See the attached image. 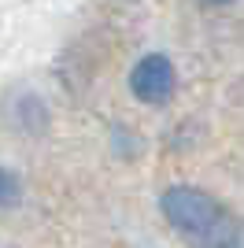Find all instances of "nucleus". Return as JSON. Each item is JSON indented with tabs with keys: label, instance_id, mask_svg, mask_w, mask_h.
<instances>
[{
	"label": "nucleus",
	"instance_id": "nucleus-1",
	"mask_svg": "<svg viewBox=\"0 0 244 248\" xmlns=\"http://www.w3.org/2000/svg\"><path fill=\"white\" fill-rule=\"evenodd\" d=\"M159 211L178 233L196 241H229V215L226 207L196 186H170L159 197Z\"/></svg>",
	"mask_w": 244,
	"mask_h": 248
},
{
	"label": "nucleus",
	"instance_id": "nucleus-3",
	"mask_svg": "<svg viewBox=\"0 0 244 248\" xmlns=\"http://www.w3.org/2000/svg\"><path fill=\"white\" fill-rule=\"evenodd\" d=\"M22 200V182L15 170L0 167V207H15Z\"/></svg>",
	"mask_w": 244,
	"mask_h": 248
},
{
	"label": "nucleus",
	"instance_id": "nucleus-2",
	"mask_svg": "<svg viewBox=\"0 0 244 248\" xmlns=\"http://www.w3.org/2000/svg\"><path fill=\"white\" fill-rule=\"evenodd\" d=\"M174 85H178V74H174V63L167 60L163 52H148V56H141L137 67H133V74H130L133 96H137L141 104H152V108H159V104L170 100Z\"/></svg>",
	"mask_w": 244,
	"mask_h": 248
},
{
	"label": "nucleus",
	"instance_id": "nucleus-4",
	"mask_svg": "<svg viewBox=\"0 0 244 248\" xmlns=\"http://www.w3.org/2000/svg\"><path fill=\"white\" fill-rule=\"evenodd\" d=\"M207 4H214V8H222V4H233V0H207Z\"/></svg>",
	"mask_w": 244,
	"mask_h": 248
}]
</instances>
